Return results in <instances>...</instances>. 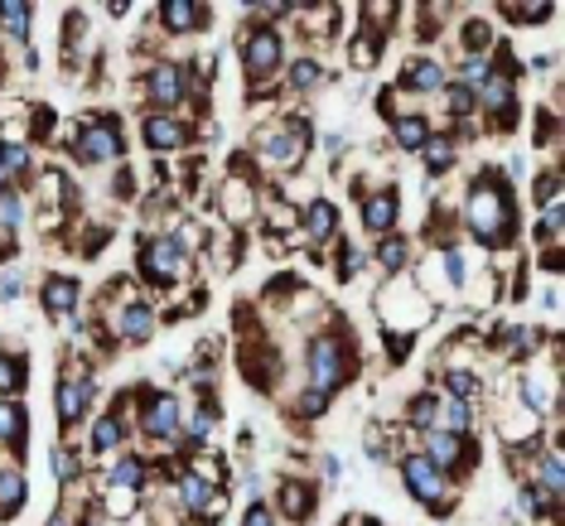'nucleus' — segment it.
<instances>
[{
    "label": "nucleus",
    "instance_id": "f257e3e1",
    "mask_svg": "<svg viewBox=\"0 0 565 526\" xmlns=\"http://www.w3.org/2000/svg\"><path fill=\"white\" fill-rule=\"evenodd\" d=\"M459 227L469 233V241L479 251H508L512 241H518V189H512V179L498 170V164H488V170H479L469 179L465 198H459Z\"/></svg>",
    "mask_w": 565,
    "mask_h": 526
},
{
    "label": "nucleus",
    "instance_id": "f03ea898",
    "mask_svg": "<svg viewBox=\"0 0 565 526\" xmlns=\"http://www.w3.org/2000/svg\"><path fill=\"white\" fill-rule=\"evenodd\" d=\"M353 372H358L353 333L343 329V319H324V324L305 339V353H300L305 391H319V396H329L333 401V396L353 382Z\"/></svg>",
    "mask_w": 565,
    "mask_h": 526
},
{
    "label": "nucleus",
    "instance_id": "7ed1b4c3",
    "mask_svg": "<svg viewBox=\"0 0 565 526\" xmlns=\"http://www.w3.org/2000/svg\"><path fill=\"white\" fill-rule=\"evenodd\" d=\"M315 150V121L300 117V111H280L271 121L252 126V164L256 174H295Z\"/></svg>",
    "mask_w": 565,
    "mask_h": 526
},
{
    "label": "nucleus",
    "instance_id": "20e7f679",
    "mask_svg": "<svg viewBox=\"0 0 565 526\" xmlns=\"http://www.w3.org/2000/svg\"><path fill=\"white\" fill-rule=\"evenodd\" d=\"M372 310H377V324L382 333L392 339V353H406L411 339H416L420 329L435 324V304L411 286V276H396V280H382L377 294H372Z\"/></svg>",
    "mask_w": 565,
    "mask_h": 526
},
{
    "label": "nucleus",
    "instance_id": "39448f33",
    "mask_svg": "<svg viewBox=\"0 0 565 526\" xmlns=\"http://www.w3.org/2000/svg\"><path fill=\"white\" fill-rule=\"evenodd\" d=\"M136 93L146 101V111H179L189 126H194V101L203 97V87L194 83L184 58L174 54H156L140 63V78H136Z\"/></svg>",
    "mask_w": 565,
    "mask_h": 526
},
{
    "label": "nucleus",
    "instance_id": "423d86ee",
    "mask_svg": "<svg viewBox=\"0 0 565 526\" xmlns=\"http://www.w3.org/2000/svg\"><path fill=\"white\" fill-rule=\"evenodd\" d=\"M411 286H416L426 300L440 310V304H455L459 290H465V276H469V256L459 247L455 237L449 241H435V247L416 251V261H411Z\"/></svg>",
    "mask_w": 565,
    "mask_h": 526
},
{
    "label": "nucleus",
    "instance_id": "0eeeda50",
    "mask_svg": "<svg viewBox=\"0 0 565 526\" xmlns=\"http://www.w3.org/2000/svg\"><path fill=\"white\" fill-rule=\"evenodd\" d=\"M136 276L150 294H170L179 286H189L194 256H189L184 241L170 237V233H146L136 241Z\"/></svg>",
    "mask_w": 565,
    "mask_h": 526
},
{
    "label": "nucleus",
    "instance_id": "6e6552de",
    "mask_svg": "<svg viewBox=\"0 0 565 526\" xmlns=\"http://www.w3.org/2000/svg\"><path fill=\"white\" fill-rule=\"evenodd\" d=\"M290 49L280 30H266V24H242L237 34V63H242V78H247V93L256 97H271V87L280 83V68H286Z\"/></svg>",
    "mask_w": 565,
    "mask_h": 526
},
{
    "label": "nucleus",
    "instance_id": "1a4fd4ad",
    "mask_svg": "<svg viewBox=\"0 0 565 526\" xmlns=\"http://www.w3.org/2000/svg\"><path fill=\"white\" fill-rule=\"evenodd\" d=\"M396 473H402V487H406V497L416 507H426L430 512V522H449L455 517V507H459V479H449L445 469H435L426 454H406L402 464H396Z\"/></svg>",
    "mask_w": 565,
    "mask_h": 526
},
{
    "label": "nucleus",
    "instance_id": "9d476101",
    "mask_svg": "<svg viewBox=\"0 0 565 526\" xmlns=\"http://www.w3.org/2000/svg\"><path fill=\"white\" fill-rule=\"evenodd\" d=\"M68 160L83 164V170H121L126 164V131L117 121V111H93V117H78V136L68 146Z\"/></svg>",
    "mask_w": 565,
    "mask_h": 526
},
{
    "label": "nucleus",
    "instance_id": "9b49d317",
    "mask_svg": "<svg viewBox=\"0 0 565 526\" xmlns=\"http://www.w3.org/2000/svg\"><path fill=\"white\" fill-rule=\"evenodd\" d=\"M179 426H184V396L136 387L131 391V430L156 449H179Z\"/></svg>",
    "mask_w": 565,
    "mask_h": 526
},
{
    "label": "nucleus",
    "instance_id": "f8f14e48",
    "mask_svg": "<svg viewBox=\"0 0 565 526\" xmlns=\"http://www.w3.org/2000/svg\"><path fill=\"white\" fill-rule=\"evenodd\" d=\"M93 406H97V372H93V357H87V353H73L68 363H63L58 382H54V416H58V430L73 434L87 416H93Z\"/></svg>",
    "mask_w": 565,
    "mask_h": 526
},
{
    "label": "nucleus",
    "instance_id": "ddd939ff",
    "mask_svg": "<svg viewBox=\"0 0 565 526\" xmlns=\"http://www.w3.org/2000/svg\"><path fill=\"white\" fill-rule=\"evenodd\" d=\"M213 203H217V223L233 227V233H242L247 223H256V213H262V174H256V164L247 155L223 174Z\"/></svg>",
    "mask_w": 565,
    "mask_h": 526
},
{
    "label": "nucleus",
    "instance_id": "4468645a",
    "mask_svg": "<svg viewBox=\"0 0 565 526\" xmlns=\"http://www.w3.org/2000/svg\"><path fill=\"white\" fill-rule=\"evenodd\" d=\"M488 416H493V434L508 444V454H512V449H536V444L546 440L542 416H536V410H526L518 396H512V382L503 387V401H493Z\"/></svg>",
    "mask_w": 565,
    "mask_h": 526
},
{
    "label": "nucleus",
    "instance_id": "2eb2a0df",
    "mask_svg": "<svg viewBox=\"0 0 565 526\" xmlns=\"http://www.w3.org/2000/svg\"><path fill=\"white\" fill-rule=\"evenodd\" d=\"M445 87H449V63L440 54H430V49H416V54H406L402 73H396V93L426 107V101H440Z\"/></svg>",
    "mask_w": 565,
    "mask_h": 526
},
{
    "label": "nucleus",
    "instance_id": "dca6fc26",
    "mask_svg": "<svg viewBox=\"0 0 565 526\" xmlns=\"http://www.w3.org/2000/svg\"><path fill=\"white\" fill-rule=\"evenodd\" d=\"M131 440H136V430H131V396H117V406L102 410V416L93 420V430H87V454H93L97 464H107V459H117Z\"/></svg>",
    "mask_w": 565,
    "mask_h": 526
},
{
    "label": "nucleus",
    "instance_id": "f3484780",
    "mask_svg": "<svg viewBox=\"0 0 565 526\" xmlns=\"http://www.w3.org/2000/svg\"><path fill=\"white\" fill-rule=\"evenodd\" d=\"M136 136L150 155H179V150L194 146V126L179 117V111H140Z\"/></svg>",
    "mask_w": 565,
    "mask_h": 526
},
{
    "label": "nucleus",
    "instance_id": "a211bd4d",
    "mask_svg": "<svg viewBox=\"0 0 565 526\" xmlns=\"http://www.w3.org/2000/svg\"><path fill=\"white\" fill-rule=\"evenodd\" d=\"M420 454H426L435 469H445L449 479H465V473L479 464V444H473L469 434H445V430L420 434Z\"/></svg>",
    "mask_w": 565,
    "mask_h": 526
},
{
    "label": "nucleus",
    "instance_id": "6ab92c4d",
    "mask_svg": "<svg viewBox=\"0 0 565 526\" xmlns=\"http://www.w3.org/2000/svg\"><path fill=\"white\" fill-rule=\"evenodd\" d=\"M358 223H363V233L372 241L402 233V194H396V184H372L358 198Z\"/></svg>",
    "mask_w": 565,
    "mask_h": 526
},
{
    "label": "nucleus",
    "instance_id": "aec40b11",
    "mask_svg": "<svg viewBox=\"0 0 565 526\" xmlns=\"http://www.w3.org/2000/svg\"><path fill=\"white\" fill-rule=\"evenodd\" d=\"M150 24H156L160 34H170V40L203 34L213 24V6L209 0H160V6L150 10Z\"/></svg>",
    "mask_w": 565,
    "mask_h": 526
},
{
    "label": "nucleus",
    "instance_id": "412c9836",
    "mask_svg": "<svg viewBox=\"0 0 565 526\" xmlns=\"http://www.w3.org/2000/svg\"><path fill=\"white\" fill-rule=\"evenodd\" d=\"M310 241V251H324V247H333V241L343 237V208L333 198H324V194H315L310 203L300 208V233H295V241Z\"/></svg>",
    "mask_w": 565,
    "mask_h": 526
},
{
    "label": "nucleus",
    "instance_id": "4be33fe9",
    "mask_svg": "<svg viewBox=\"0 0 565 526\" xmlns=\"http://www.w3.org/2000/svg\"><path fill=\"white\" fill-rule=\"evenodd\" d=\"M271 512L280 517V526H305V522H315V512H319V487H315V479H300V473L280 479V483H276Z\"/></svg>",
    "mask_w": 565,
    "mask_h": 526
},
{
    "label": "nucleus",
    "instance_id": "5701e85b",
    "mask_svg": "<svg viewBox=\"0 0 565 526\" xmlns=\"http://www.w3.org/2000/svg\"><path fill=\"white\" fill-rule=\"evenodd\" d=\"M40 304H44V314L54 319V324H63V319H73V314H83V280L68 276V271H49L40 280Z\"/></svg>",
    "mask_w": 565,
    "mask_h": 526
},
{
    "label": "nucleus",
    "instance_id": "b1692460",
    "mask_svg": "<svg viewBox=\"0 0 565 526\" xmlns=\"http://www.w3.org/2000/svg\"><path fill=\"white\" fill-rule=\"evenodd\" d=\"M324 83H329V68L319 54H310V49L290 54L286 68H280V93H290V97H315Z\"/></svg>",
    "mask_w": 565,
    "mask_h": 526
},
{
    "label": "nucleus",
    "instance_id": "393cba45",
    "mask_svg": "<svg viewBox=\"0 0 565 526\" xmlns=\"http://www.w3.org/2000/svg\"><path fill=\"white\" fill-rule=\"evenodd\" d=\"M411 261H416V241H411L406 233H392V237H377L367 251V266L377 280H396L411 271Z\"/></svg>",
    "mask_w": 565,
    "mask_h": 526
},
{
    "label": "nucleus",
    "instance_id": "a878e982",
    "mask_svg": "<svg viewBox=\"0 0 565 526\" xmlns=\"http://www.w3.org/2000/svg\"><path fill=\"white\" fill-rule=\"evenodd\" d=\"M97 487H126V493H150V454L121 449L117 459L102 464V483Z\"/></svg>",
    "mask_w": 565,
    "mask_h": 526
},
{
    "label": "nucleus",
    "instance_id": "bb28decb",
    "mask_svg": "<svg viewBox=\"0 0 565 526\" xmlns=\"http://www.w3.org/2000/svg\"><path fill=\"white\" fill-rule=\"evenodd\" d=\"M459 150H465V146L455 140V131H449V126H435L416 160H420V170H426V179H449L459 170Z\"/></svg>",
    "mask_w": 565,
    "mask_h": 526
},
{
    "label": "nucleus",
    "instance_id": "cd10ccee",
    "mask_svg": "<svg viewBox=\"0 0 565 526\" xmlns=\"http://www.w3.org/2000/svg\"><path fill=\"white\" fill-rule=\"evenodd\" d=\"M40 174V155L30 140H0V189H24Z\"/></svg>",
    "mask_w": 565,
    "mask_h": 526
},
{
    "label": "nucleus",
    "instance_id": "c85d7f7f",
    "mask_svg": "<svg viewBox=\"0 0 565 526\" xmlns=\"http://www.w3.org/2000/svg\"><path fill=\"white\" fill-rule=\"evenodd\" d=\"M30 430H34L30 406H24L20 396H0V449L20 459L24 444H30Z\"/></svg>",
    "mask_w": 565,
    "mask_h": 526
},
{
    "label": "nucleus",
    "instance_id": "c756f323",
    "mask_svg": "<svg viewBox=\"0 0 565 526\" xmlns=\"http://www.w3.org/2000/svg\"><path fill=\"white\" fill-rule=\"evenodd\" d=\"M430 430L469 434V440H473V430H479V406L455 401V396H445L440 387H435V420H430Z\"/></svg>",
    "mask_w": 565,
    "mask_h": 526
},
{
    "label": "nucleus",
    "instance_id": "7c9ffc66",
    "mask_svg": "<svg viewBox=\"0 0 565 526\" xmlns=\"http://www.w3.org/2000/svg\"><path fill=\"white\" fill-rule=\"evenodd\" d=\"M430 131H435V121L426 111H402V117L387 121V140H392V150H402V155H420V146L430 140Z\"/></svg>",
    "mask_w": 565,
    "mask_h": 526
},
{
    "label": "nucleus",
    "instance_id": "2f4dec72",
    "mask_svg": "<svg viewBox=\"0 0 565 526\" xmlns=\"http://www.w3.org/2000/svg\"><path fill=\"white\" fill-rule=\"evenodd\" d=\"M24 507H30V473L10 459L0 464V522H15Z\"/></svg>",
    "mask_w": 565,
    "mask_h": 526
},
{
    "label": "nucleus",
    "instance_id": "473e14b6",
    "mask_svg": "<svg viewBox=\"0 0 565 526\" xmlns=\"http://www.w3.org/2000/svg\"><path fill=\"white\" fill-rule=\"evenodd\" d=\"M512 507H518V522H526V526H542V522H556L561 517V503H556V497H546L536 483H518V497H512Z\"/></svg>",
    "mask_w": 565,
    "mask_h": 526
},
{
    "label": "nucleus",
    "instance_id": "72a5a7b5",
    "mask_svg": "<svg viewBox=\"0 0 565 526\" xmlns=\"http://www.w3.org/2000/svg\"><path fill=\"white\" fill-rule=\"evenodd\" d=\"M30 194L24 189H0V241H20L24 223H30Z\"/></svg>",
    "mask_w": 565,
    "mask_h": 526
},
{
    "label": "nucleus",
    "instance_id": "f704fd0d",
    "mask_svg": "<svg viewBox=\"0 0 565 526\" xmlns=\"http://www.w3.org/2000/svg\"><path fill=\"white\" fill-rule=\"evenodd\" d=\"M34 15H40V10H34L30 0H0V30H6V40H15V44L30 49Z\"/></svg>",
    "mask_w": 565,
    "mask_h": 526
},
{
    "label": "nucleus",
    "instance_id": "c9c22d12",
    "mask_svg": "<svg viewBox=\"0 0 565 526\" xmlns=\"http://www.w3.org/2000/svg\"><path fill=\"white\" fill-rule=\"evenodd\" d=\"M440 391H445V396H455V401L479 406L483 396H488V382H483L473 367H445V372H440Z\"/></svg>",
    "mask_w": 565,
    "mask_h": 526
},
{
    "label": "nucleus",
    "instance_id": "e433bc0d",
    "mask_svg": "<svg viewBox=\"0 0 565 526\" xmlns=\"http://www.w3.org/2000/svg\"><path fill=\"white\" fill-rule=\"evenodd\" d=\"M561 227H565V198L542 203V208L532 213V237L542 251H561Z\"/></svg>",
    "mask_w": 565,
    "mask_h": 526
},
{
    "label": "nucleus",
    "instance_id": "4c0bfd02",
    "mask_svg": "<svg viewBox=\"0 0 565 526\" xmlns=\"http://www.w3.org/2000/svg\"><path fill=\"white\" fill-rule=\"evenodd\" d=\"M440 107H445L449 126H473V121H479V101H473V87L455 83V78H449V87L440 93Z\"/></svg>",
    "mask_w": 565,
    "mask_h": 526
},
{
    "label": "nucleus",
    "instance_id": "58836bf2",
    "mask_svg": "<svg viewBox=\"0 0 565 526\" xmlns=\"http://www.w3.org/2000/svg\"><path fill=\"white\" fill-rule=\"evenodd\" d=\"M382 34H372V30H363V24H358V34L349 40V49H343V54H349V68L353 73H372L382 63Z\"/></svg>",
    "mask_w": 565,
    "mask_h": 526
},
{
    "label": "nucleus",
    "instance_id": "ea45409f",
    "mask_svg": "<svg viewBox=\"0 0 565 526\" xmlns=\"http://www.w3.org/2000/svg\"><path fill=\"white\" fill-rule=\"evenodd\" d=\"M179 464H184L189 473H199V479L213 483V487H227V473H233V469H227V459L217 454V449H189Z\"/></svg>",
    "mask_w": 565,
    "mask_h": 526
},
{
    "label": "nucleus",
    "instance_id": "a19ab883",
    "mask_svg": "<svg viewBox=\"0 0 565 526\" xmlns=\"http://www.w3.org/2000/svg\"><path fill=\"white\" fill-rule=\"evenodd\" d=\"M24 387H30V357L0 348V396H24Z\"/></svg>",
    "mask_w": 565,
    "mask_h": 526
},
{
    "label": "nucleus",
    "instance_id": "79ce46f5",
    "mask_svg": "<svg viewBox=\"0 0 565 526\" xmlns=\"http://www.w3.org/2000/svg\"><path fill=\"white\" fill-rule=\"evenodd\" d=\"M498 15H503L508 24H546L551 15H556V0H536V6H526V0H498Z\"/></svg>",
    "mask_w": 565,
    "mask_h": 526
},
{
    "label": "nucleus",
    "instance_id": "37998d69",
    "mask_svg": "<svg viewBox=\"0 0 565 526\" xmlns=\"http://www.w3.org/2000/svg\"><path fill=\"white\" fill-rule=\"evenodd\" d=\"M465 54H493V20L488 15H469L459 24V58Z\"/></svg>",
    "mask_w": 565,
    "mask_h": 526
},
{
    "label": "nucleus",
    "instance_id": "c03bdc74",
    "mask_svg": "<svg viewBox=\"0 0 565 526\" xmlns=\"http://www.w3.org/2000/svg\"><path fill=\"white\" fill-rule=\"evenodd\" d=\"M358 10H363V30L382 34V40H387L392 24L406 15V6H396V0H367V6H358Z\"/></svg>",
    "mask_w": 565,
    "mask_h": 526
},
{
    "label": "nucleus",
    "instance_id": "a18cd8bd",
    "mask_svg": "<svg viewBox=\"0 0 565 526\" xmlns=\"http://www.w3.org/2000/svg\"><path fill=\"white\" fill-rule=\"evenodd\" d=\"M367 266V251L353 247V241H333V276H339V286H349V280H358V271Z\"/></svg>",
    "mask_w": 565,
    "mask_h": 526
},
{
    "label": "nucleus",
    "instance_id": "49530a36",
    "mask_svg": "<svg viewBox=\"0 0 565 526\" xmlns=\"http://www.w3.org/2000/svg\"><path fill=\"white\" fill-rule=\"evenodd\" d=\"M49 469H54V483H63V487L83 483V459H78V449H68V444L49 449Z\"/></svg>",
    "mask_w": 565,
    "mask_h": 526
},
{
    "label": "nucleus",
    "instance_id": "de8ad7c7",
    "mask_svg": "<svg viewBox=\"0 0 565 526\" xmlns=\"http://www.w3.org/2000/svg\"><path fill=\"white\" fill-rule=\"evenodd\" d=\"M542 203H561V164H546L532 174V208H542Z\"/></svg>",
    "mask_w": 565,
    "mask_h": 526
},
{
    "label": "nucleus",
    "instance_id": "09e8293b",
    "mask_svg": "<svg viewBox=\"0 0 565 526\" xmlns=\"http://www.w3.org/2000/svg\"><path fill=\"white\" fill-rule=\"evenodd\" d=\"M329 410V396H319V391H295L290 396V416L295 420H319Z\"/></svg>",
    "mask_w": 565,
    "mask_h": 526
},
{
    "label": "nucleus",
    "instance_id": "8fccbe9b",
    "mask_svg": "<svg viewBox=\"0 0 565 526\" xmlns=\"http://www.w3.org/2000/svg\"><path fill=\"white\" fill-rule=\"evenodd\" d=\"M237 526H280V517L271 512V503H262V497H252L247 507H242V517H237Z\"/></svg>",
    "mask_w": 565,
    "mask_h": 526
},
{
    "label": "nucleus",
    "instance_id": "3c124183",
    "mask_svg": "<svg viewBox=\"0 0 565 526\" xmlns=\"http://www.w3.org/2000/svg\"><path fill=\"white\" fill-rule=\"evenodd\" d=\"M319 479H324V483H343V459H339V454H324V459H319Z\"/></svg>",
    "mask_w": 565,
    "mask_h": 526
},
{
    "label": "nucleus",
    "instance_id": "603ef678",
    "mask_svg": "<svg viewBox=\"0 0 565 526\" xmlns=\"http://www.w3.org/2000/svg\"><path fill=\"white\" fill-rule=\"evenodd\" d=\"M20 294H24V276L6 271V280H0V300H20Z\"/></svg>",
    "mask_w": 565,
    "mask_h": 526
},
{
    "label": "nucleus",
    "instance_id": "864d4df0",
    "mask_svg": "<svg viewBox=\"0 0 565 526\" xmlns=\"http://www.w3.org/2000/svg\"><path fill=\"white\" fill-rule=\"evenodd\" d=\"M44 526H78V517H68V512L58 507V512H49V522H44Z\"/></svg>",
    "mask_w": 565,
    "mask_h": 526
},
{
    "label": "nucleus",
    "instance_id": "5fc2aeb1",
    "mask_svg": "<svg viewBox=\"0 0 565 526\" xmlns=\"http://www.w3.org/2000/svg\"><path fill=\"white\" fill-rule=\"evenodd\" d=\"M126 15H131V6H126V0H111V6H107V20H126Z\"/></svg>",
    "mask_w": 565,
    "mask_h": 526
},
{
    "label": "nucleus",
    "instance_id": "6e6d98bb",
    "mask_svg": "<svg viewBox=\"0 0 565 526\" xmlns=\"http://www.w3.org/2000/svg\"><path fill=\"white\" fill-rule=\"evenodd\" d=\"M10 256H20V241H0V261H10Z\"/></svg>",
    "mask_w": 565,
    "mask_h": 526
},
{
    "label": "nucleus",
    "instance_id": "4d7b16f0",
    "mask_svg": "<svg viewBox=\"0 0 565 526\" xmlns=\"http://www.w3.org/2000/svg\"><path fill=\"white\" fill-rule=\"evenodd\" d=\"M349 526H382V522H372V517H353Z\"/></svg>",
    "mask_w": 565,
    "mask_h": 526
},
{
    "label": "nucleus",
    "instance_id": "13d9d810",
    "mask_svg": "<svg viewBox=\"0 0 565 526\" xmlns=\"http://www.w3.org/2000/svg\"><path fill=\"white\" fill-rule=\"evenodd\" d=\"M184 526H203V522H184Z\"/></svg>",
    "mask_w": 565,
    "mask_h": 526
}]
</instances>
